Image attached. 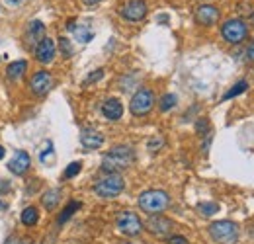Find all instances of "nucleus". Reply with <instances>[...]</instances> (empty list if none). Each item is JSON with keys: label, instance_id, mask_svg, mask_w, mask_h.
<instances>
[{"label": "nucleus", "instance_id": "1", "mask_svg": "<svg viewBox=\"0 0 254 244\" xmlns=\"http://www.w3.org/2000/svg\"><path fill=\"white\" fill-rule=\"evenodd\" d=\"M135 160V153L131 147L127 145H120V147H114L110 153L104 154L102 158V170H106L108 174H118L120 170H126L133 164Z\"/></svg>", "mask_w": 254, "mask_h": 244}, {"label": "nucleus", "instance_id": "30", "mask_svg": "<svg viewBox=\"0 0 254 244\" xmlns=\"http://www.w3.org/2000/svg\"><path fill=\"white\" fill-rule=\"evenodd\" d=\"M195 129H197V131H201V133H203V131H207V122H205V120H199L197 125H195Z\"/></svg>", "mask_w": 254, "mask_h": 244}, {"label": "nucleus", "instance_id": "31", "mask_svg": "<svg viewBox=\"0 0 254 244\" xmlns=\"http://www.w3.org/2000/svg\"><path fill=\"white\" fill-rule=\"evenodd\" d=\"M247 55H249V59L251 61H254V41L249 45V49H247Z\"/></svg>", "mask_w": 254, "mask_h": 244}, {"label": "nucleus", "instance_id": "12", "mask_svg": "<svg viewBox=\"0 0 254 244\" xmlns=\"http://www.w3.org/2000/svg\"><path fill=\"white\" fill-rule=\"evenodd\" d=\"M53 57H55V43H53V39H49V37H43L39 43H37V47H35V59L39 62H51L53 61Z\"/></svg>", "mask_w": 254, "mask_h": 244}, {"label": "nucleus", "instance_id": "33", "mask_svg": "<svg viewBox=\"0 0 254 244\" xmlns=\"http://www.w3.org/2000/svg\"><path fill=\"white\" fill-rule=\"evenodd\" d=\"M82 2H84V4H88V6H92V4H98L100 0H82Z\"/></svg>", "mask_w": 254, "mask_h": 244}, {"label": "nucleus", "instance_id": "25", "mask_svg": "<svg viewBox=\"0 0 254 244\" xmlns=\"http://www.w3.org/2000/svg\"><path fill=\"white\" fill-rule=\"evenodd\" d=\"M80 162H72V164H68V168L64 170V178H72V176H76L78 172H80Z\"/></svg>", "mask_w": 254, "mask_h": 244}, {"label": "nucleus", "instance_id": "35", "mask_svg": "<svg viewBox=\"0 0 254 244\" xmlns=\"http://www.w3.org/2000/svg\"><path fill=\"white\" fill-rule=\"evenodd\" d=\"M10 4H18V2H22V0H8Z\"/></svg>", "mask_w": 254, "mask_h": 244}, {"label": "nucleus", "instance_id": "16", "mask_svg": "<svg viewBox=\"0 0 254 244\" xmlns=\"http://www.w3.org/2000/svg\"><path fill=\"white\" fill-rule=\"evenodd\" d=\"M80 143L86 149H100L104 145V137L98 131H94V129H84L82 135H80Z\"/></svg>", "mask_w": 254, "mask_h": 244}, {"label": "nucleus", "instance_id": "37", "mask_svg": "<svg viewBox=\"0 0 254 244\" xmlns=\"http://www.w3.org/2000/svg\"><path fill=\"white\" fill-rule=\"evenodd\" d=\"M251 20H253V26H254V12H253V16H251Z\"/></svg>", "mask_w": 254, "mask_h": 244}, {"label": "nucleus", "instance_id": "38", "mask_svg": "<svg viewBox=\"0 0 254 244\" xmlns=\"http://www.w3.org/2000/svg\"><path fill=\"white\" fill-rule=\"evenodd\" d=\"M201 2H207V0H201Z\"/></svg>", "mask_w": 254, "mask_h": 244}, {"label": "nucleus", "instance_id": "23", "mask_svg": "<svg viewBox=\"0 0 254 244\" xmlns=\"http://www.w3.org/2000/svg\"><path fill=\"white\" fill-rule=\"evenodd\" d=\"M197 211L203 213L205 217H211V215H215L219 211V205L217 203H199L197 205Z\"/></svg>", "mask_w": 254, "mask_h": 244}, {"label": "nucleus", "instance_id": "10", "mask_svg": "<svg viewBox=\"0 0 254 244\" xmlns=\"http://www.w3.org/2000/svg\"><path fill=\"white\" fill-rule=\"evenodd\" d=\"M51 86H53V78H51V74L49 72H45V70H39V72H35L32 78V82H30V88L35 96H43V94H47V92L51 90Z\"/></svg>", "mask_w": 254, "mask_h": 244}, {"label": "nucleus", "instance_id": "15", "mask_svg": "<svg viewBox=\"0 0 254 244\" xmlns=\"http://www.w3.org/2000/svg\"><path fill=\"white\" fill-rule=\"evenodd\" d=\"M43 33H45V26L41 24V22H32L30 26H28V31H26V45L28 47H33V45H37L41 39H43Z\"/></svg>", "mask_w": 254, "mask_h": 244}, {"label": "nucleus", "instance_id": "17", "mask_svg": "<svg viewBox=\"0 0 254 244\" xmlns=\"http://www.w3.org/2000/svg\"><path fill=\"white\" fill-rule=\"evenodd\" d=\"M66 28H68V31H72L74 39L80 41V43H88L94 37V31L90 30V28H86V26H74V22H68Z\"/></svg>", "mask_w": 254, "mask_h": 244}, {"label": "nucleus", "instance_id": "24", "mask_svg": "<svg viewBox=\"0 0 254 244\" xmlns=\"http://www.w3.org/2000/svg\"><path fill=\"white\" fill-rule=\"evenodd\" d=\"M78 207H80V203H78V201H72L70 205H66V207H64V211H63V215L59 217V223L63 225V223L66 221V219H68V217H72V213H74Z\"/></svg>", "mask_w": 254, "mask_h": 244}, {"label": "nucleus", "instance_id": "36", "mask_svg": "<svg viewBox=\"0 0 254 244\" xmlns=\"http://www.w3.org/2000/svg\"><path fill=\"white\" fill-rule=\"evenodd\" d=\"M0 209H6V203H2V201H0Z\"/></svg>", "mask_w": 254, "mask_h": 244}, {"label": "nucleus", "instance_id": "2", "mask_svg": "<svg viewBox=\"0 0 254 244\" xmlns=\"http://www.w3.org/2000/svg\"><path fill=\"white\" fill-rule=\"evenodd\" d=\"M170 205V197L162 189H147L139 195V207L147 213H160Z\"/></svg>", "mask_w": 254, "mask_h": 244}, {"label": "nucleus", "instance_id": "5", "mask_svg": "<svg viewBox=\"0 0 254 244\" xmlns=\"http://www.w3.org/2000/svg\"><path fill=\"white\" fill-rule=\"evenodd\" d=\"M153 104H155V96L149 88H141L133 98H131V114L133 116H145L153 110Z\"/></svg>", "mask_w": 254, "mask_h": 244}, {"label": "nucleus", "instance_id": "13", "mask_svg": "<svg viewBox=\"0 0 254 244\" xmlns=\"http://www.w3.org/2000/svg\"><path fill=\"white\" fill-rule=\"evenodd\" d=\"M8 168H10V172L16 174V176L26 174L28 168H30V154L24 153V151H18V153L14 154V158L8 162Z\"/></svg>", "mask_w": 254, "mask_h": 244}, {"label": "nucleus", "instance_id": "3", "mask_svg": "<svg viewBox=\"0 0 254 244\" xmlns=\"http://www.w3.org/2000/svg\"><path fill=\"white\" fill-rule=\"evenodd\" d=\"M209 235L217 244H235L239 241V227L233 221H217L211 223Z\"/></svg>", "mask_w": 254, "mask_h": 244}, {"label": "nucleus", "instance_id": "28", "mask_svg": "<svg viewBox=\"0 0 254 244\" xmlns=\"http://www.w3.org/2000/svg\"><path fill=\"white\" fill-rule=\"evenodd\" d=\"M168 243L170 244H190L184 237H170V239H168Z\"/></svg>", "mask_w": 254, "mask_h": 244}, {"label": "nucleus", "instance_id": "8", "mask_svg": "<svg viewBox=\"0 0 254 244\" xmlns=\"http://www.w3.org/2000/svg\"><path fill=\"white\" fill-rule=\"evenodd\" d=\"M122 16L129 22H139L147 16V4L143 0H129L122 8Z\"/></svg>", "mask_w": 254, "mask_h": 244}, {"label": "nucleus", "instance_id": "6", "mask_svg": "<svg viewBox=\"0 0 254 244\" xmlns=\"http://www.w3.org/2000/svg\"><path fill=\"white\" fill-rule=\"evenodd\" d=\"M247 31H249L247 30V24H245L243 20H227L221 28V33H223V37H225V41H229V43H233V45L245 41Z\"/></svg>", "mask_w": 254, "mask_h": 244}, {"label": "nucleus", "instance_id": "19", "mask_svg": "<svg viewBox=\"0 0 254 244\" xmlns=\"http://www.w3.org/2000/svg\"><path fill=\"white\" fill-rule=\"evenodd\" d=\"M26 68H28V62H26V61H16V62H12V64H8L6 74H8V78L16 80V78H20V76L26 72Z\"/></svg>", "mask_w": 254, "mask_h": 244}, {"label": "nucleus", "instance_id": "9", "mask_svg": "<svg viewBox=\"0 0 254 244\" xmlns=\"http://www.w3.org/2000/svg\"><path fill=\"white\" fill-rule=\"evenodd\" d=\"M147 231H149L151 235L159 237V239H164V237H168L170 231H172V221H168L166 217L155 215V217H151V219L147 221Z\"/></svg>", "mask_w": 254, "mask_h": 244}, {"label": "nucleus", "instance_id": "21", "mask_svg": "<svg viewBox=\"0 0 254 244\" xmlns=\"http://www.w3.org/2000/svg\"><path fill=\"white\" fill-rule=\"evenodd\" d=\"M247 86H249V82L247 80H241V82H237L231 90L227 92L225 96H223V100H231V98H235V96H239V94H243V92L247 90Z\"/></svg>", "mask_w": 254, "mask_h": 244}, {"label": "nucleus", "instance_id": "7", "mask_svg": "<svg viewBox=\"0 0 254 244\" xmlns=\"http://www.w3.org/2000/svg\"><path fill=\"white\" fill-rule=\"evenodd\" d=\"M118 229L127 235V237H137L141 231H143V223H141V219L137 217L135 213H131V211H124V213L118 215Z\"/></svg>", "mask_w": 254, "mask_h": 244}, {"label": "nucleus", "instance_id": "29", "mask_svg": "<svg viewBox=\"0 0 254 244\" xmlns=\"http://www.w3.org/2000/svg\"><path fill=\"white\" fill-rule=\"evenodd\" d=\"M28 243H30V241H22V239H18V237H10L4 244H28Z\"/></svg>", "mask_w": 254, "mask_h": 244}, {"label": "nucleus", "instance_id": "14", "mask_svg": "<svg viewBox=\"0 0 254 244\" xmlns=\"http://www.w3.org/2000/svg\"><path fill=\"white\" fill-rule=\"evenodd\" d=\"M102 114L110 120V122H118L122 116H124V106L118 98H110L108 102H104L102 106Z\"/></svg>", "mask_w": 254, "mask_h": 244}, {"label": "nucleus", "instance_id": "27", "mask_svg": "<svg viewBox=\"0 0 254 244\" xmlns=\"http://www.w3.org/2000/svg\"><path fill=\"white\" fill-rule=\"evenodd\" d=\"M104 76V70L102 68H98V70H94V74H90L86 80H84V84H90V82H96L98 78H102Z\"/></svg>", "mask_w": 254, "mask_h": 244}, {"label": "nucleus", "instance_id": "4", "mask_svg": "<svg viewBox=\"0 0 254 244\" xmlns=\"http://www.w3.org/2000/svg\"><path fill=\"white\" fill-rule=\"evenodd\" d=\"M124 187H126V182H124V178L120 174H108V176H104L102 180L96 182L94 191L96 195H100V197L112 199V197L120 195L124 191Z\"/></svg>", "mask_w": 254, "mask_h": 244}, {"label": "nucleus", "instance_id": "34", "mask_svg": "<svg viewBox=\"0 0 254 244\" xmlns=\"http://www.w3.org/2000/svg\"><path fill=\"white\" fill-rule=\"evenodd\" d=\"M4 154H6V151H4V149H2V147H0V160H2V158H4Z\"/></svg>", "mask_w": 254, "mask_h": 244}, {"label": "nucleus", "instance_id": "11", "mask_svg": "<svg viewBox=\"0 0 254 244\" xmlns=\"http://www.w3.org/2000/svg\"><path fill=\"white\" fill-rule=\"evenodd\" d=\"M219 20V10L211 4H201L195 10V22L201 26H213Z\"/></svg>", "mask_w": 254, "mask_h": 244}, {"label": "nucleus", "instance_id": "22", "mask_svg": "<svg viewBox=\"0 0 254 244\" xmlns=\"http://www.w3.org/2000/svg\"><path fill=\"white\" fill-rule=\"evenodd\" d=\"M176 96L174 94H164L162 98H160V110L162 112H168V110H172L174 106H176Z\"/></svg>", "mask_w": 254, "mask_h": 244}, {"label": "nucleus", "instance_id": "32", "mask_svg": "<svg viewBox=\"0 0 254 244\" xmlns=\"http://www.w3.org/2000/svg\"><path fill=\"white\" fill-rule=\"evenodd\" d=\"M10 189V183L4 182V180H0V191H8Z\"/></svg>", "mask_w": 254, "mask_h": 244}, {"label": "nucleus", "instance_id": "18", "mask_svg": "<svg viewBox=\"0 0 254 244\" xmlns=\"http://www.w3.org/2000/svg\"><path fill=\"white\" fill-rule=\"evenodd\" d=\"M59 199H61V189H47L45 193H43V197H41V201H43V207L45 209H55L57 207V203H59Z\"/></svg>", "mask_w": 254, "mask_h": 244}, {"label": "nucleus", "instance_id": "20", "mask_svg": "<svg viewBox=\"0 0 254 244\" xmlns=\"http://www.w3.org/2000/svg\"><path fill=\"white\" fill-rule=\"evenodd\" d=\"M37 219H39V213H37V209L35 207H26L24 211H22V223L24 225H28V227H32L37 223Z\"/></svg>", "mask_w": 254, "mask_h": 244}, {"label": "nucleus", "instance_id": "26", "mask_svg": "<svg viewBox=\"0 0 254 244\" xmlns=\"http://www.w3.org/2000/svg\"><path fill=\"white\" fill-rule=\"evenodd\" d=\"M59 43H61V49H63V53L68 57L70 53H72V47H70V43H68V39H64V37H61L59 39Z\"/></svg>", "mask_w": 254, "mask_h": 244}]
</instances>
